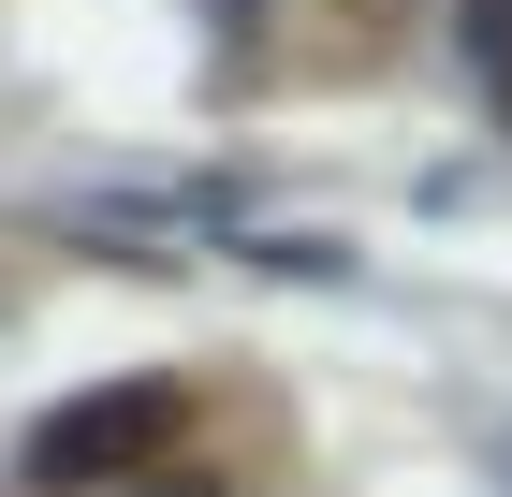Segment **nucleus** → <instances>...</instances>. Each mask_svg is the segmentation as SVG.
I'll return each instance as SVG.
<instances>
[{"label": "nucleus", "mask_w": 512, "mask_h": 497, "mask_svg": "<svg viewBox=\"0 0 512 497\" xmlns=\"http://www.w3.org/2000/svg\"><path fill=\"white\" fill-rule=\"evenodd\" d=\"M176 454H191V395H176V381H103V395H74V410L30 439V483H44V497L147 483V468H176Z\"/></svg>", "instance_id": "1"}, {"label": "nucleus", "mask_w": 512, "mask_h": 497, "mask_svg": "<svg viewBox=\"0 0 512 497\" xmlns=\"http://www.w3.org/2000/svg\"><path fill=\"white\" fill-rule=\"evenodd\" d=\"M469 74H483V103L512 132V0H469Z\"/></svg>", "instance_id": "2"}, {"label": "nucleus", "mask_w": 512, "mask_h": 497, "mask_svg": "<svg viewBox=\"0 0 512 497\" xmlns=\"http://www.w3.org/2000/svg\"><path fill=\"white\" fill-rule=\"evenodd\" d=\"M74 497H235L205 454H176V468H147V483H74Z\"/></svg>", "instance_id": "3"}, {"label": "nucleus", "mask_w": 512, "mask_h": 497, "mask_svg": "<svg viewBox=\"0 0 512 497\" xmlns=\"http://www.w3.org/2000/svg\"><path fill=\"white\" fill-rule=\"evenodd\" d=\"M352 15H410V0H352Z\"/></svg>", "instance_id": "4"}]
</instances>
